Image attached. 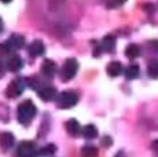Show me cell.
I'll return each mask as SVG.
<instances>
[{
	"label": "cell",
	"instance_id": "6da1fadb",
	"mask_svg": "<svg viewBox=\"0 0 158 157\" xmlns=\"http://www.w3.org/2000/svg\"><path fill=\"white\" fill-rule=\"evenodd\" d=\"M36 113H37V108L33 104L30 99H26L22 104H19L17 109V119L18 123H21L22 125H28L30 124L33 119H35Z\"/></svg>",
	"mask_w": 158,
	"mask_h": 157
},
{
	"label": "cell",
	"instance_id": "7a4b0ae2",
	"mask_svg": "<svg viewBox=\"0 0 158 157\" xmlns=\"http://www.w3.org/2000/svg\"><path fill=\"white\" fill-rule=\"evenodd\" d=\"M25 46V37L22 35H11V37L7 41L0 44V53L8 54L15 50H19Z\"/></svg>",
	"mask_w": 158,
	"mask_h": 157
},
{
	"label": "cell",
	"instance_id": "3957f363",
	"mask_svg": "<svg viewBox=\"0 0 158 157\" xmlns=\"http://www.w3.org/2000/svg\"><path fill=\"white\" fill-rule=\"evenodd\" d=\"M78 102V95L74 91H63L56 96L58 108L60 109H70Z\"/></svg>",
	"mask_w": 158,
	"mask_h": 157
},
{
	"label": "cell",
	"instance_id": "277c9868",
	"mask_svg": "<svg viewBox=\"0 0 158 157\" xmlns=\"http://www.w3.org/2000/svg\"><path fill=\"white\" fill-rule=\"evenodd\" d=\"M17 156L18 157H39L40 156V149H37L35 142L23 141L17 147Z\"/></svg>",
	"mask_w": 158,
	"mask_h": 157
},
{
	"label": "cell",
	"instance_id": "5b68a950",
	"mask_svg": "<svg viewBox=\"0 0 158 157\" xmlns=\"http://www.w3.org/2000/svg\"><path fill=\"white\" fill-rule=\"evenodd\" d=\"M77 70H78V62L74 58H69V59H66L62 66L60 77H62L63 81H69L77 74Z\"/></svg>",
	"mask_w": 158,
	"mask_h": 157
},
{
	"label": "cell",
	"instance_id": "8992f818",
	"mask_svg": "<svg viewBox=\"0 0 158 157\" xmlns=\"http://www.w3.org/2000/svg\"><path fill=\"white\" fill-rule=\"evenodd\" d=\"M25 90V81L22 78H14L10 84H8L7 90H6V95L8 98H17Z\"/></svg>",
	"mask_w": 158,
	"mask_h": 157
},
{
	"label": "cell",
	"instance_id": "52a82bcc",
	"mask_svg": "<svg viewBox=\"0 0 158 157\" xmlns=\"http://www.w3.org/2000/svg\"><path fill=\"white\" fill-rule=\"evenodd\" d=\"M37 94H39V96H40L41 99H43V101L50 102V101H52V99L56 98V90L54 88V87H51V86H43L37 91Z\"/></svg>",
	"mask_w": 158,
	"mask_h": 157
},
{
	"label": "cell",
	"instance_id": "ba28073f",
	"mask_svg": "<svg viewBox=\"0 0 158 157\" xmlns=\"http://www.w3.org/2000/svg\"><path fill=\"white\" fill-rule=\"evenodd\" d=\"M41 73H43L47 78H52L56 73L55 62L51 61V59H45V61L43 62V65H41Z\"/></svg>",
	"mask_w": 158,
	"mask_h": 157
},
{
	"label": "cell",
	"instance_id": "9c48e42d",
	"mask_svg": "<svg viewBox=\"0 0 158 157\" xmlns=\"http://www.w3.org/2000/svg\"><path fill=\"white\" fill-rule=\"evenodd\" d=\"M23 66V62H22V58L19 55H13L8 58V61L6 62V68L8 69L10 72H18L21 70Z\"/></svg>",
	"mask_w": 158,
	"mask_h": 157
},
{
	"label": "cell",
	"instance_id": "30bf717a",
	"mask_svg": "<svg viewBox=\"0 0 158 157\" xmlns=\"http://www.w3.org/2000/svg\"><path fill=\"white\" fill-rule=\"evenodd\" d=\"M66 131H68V134L72 135V137H78V135L83 132V129H81L80 123H78L77 120L70 119L66 121Z\"/></svg>",
	"mask_w": 158,
	"mask_h": 157
},
{
	"label": "cell",
	"instance_id": "8fae6325",
	"mask_svg": "<svg viewBox=\"0 0 158 157\" xmlns=\"http://www.w3.org/2000/svg\"><path fill=\"white\" fill-rule=\"evenodd\" d=\"M45 53V46L43 41L35 40L33 43H30L29 46V54L32 57H41Z\"/></svg>",
	"mask_w": 158,
	"mask_h": 157
},
{
	"label": "cell",
	"instance_id": "7c38bea8",
	"mask_svg": "<svg viewBox=\"0 0 158 157\" xmlns=\"http://www.w3.org/2000/svg\"><path fill=\"white\" fill-rule=\"evenodd\" d=\"M14 142H15V138L11 132H2L0 134V146H2L3 150L10 149L14 145Z\"/></svg>",
	"mask_w": 158,
	"mask_h": 157
},
{
	"label": "cell",
	"instance_id": "4fadbf2b",
	"mask_svg": "<svg viewBox=\"0 0 158 157\" xmlns=\"http://www.w3.org/2000/svg\"><path fill=\"white\" fill-rule=\"evenodd\" d=\"M102 50L106 53H114L115 50V37L113 35H107L102 40Z\"/></svg>",
	"mask_w": 158,
	"mask_h": 157
},
{
	"label": "cell",
	"instance_id": "5bb4252c",
	"mask_svg": "<svg viewBox=\"0 0 158 157\" xmlns=\"http://www.w3.org/2000/svg\"><path fill=\"white\" fill-rule=\"evenodd\" d=\"M106 70H107L109 76H111V77H117V76H120V74L123 73L124 69H123V65H121V62L113 61V62H110V63L107 65Z\"/></svg>",
	"mask_w": 158,
	"mask_h": 157
},
{
	"label": "cell",
	"instance_id": "9a60e30c",
	"mask_svg": "<svg viewBox=\"0 0 158 157\" xmlns=\"http://www.w3.org/2000/svg\"><path fill=\"white\" fill-rule=\"evenodd\" d=\"M125 55L131 59H135L140 55V47L138 44H129L128 47L125 48Z\"/></svg>",
	"mask_w": 158,
	"mask_h": 157
},
{
	"label": "cell",
	"instance_id": "2e32d148",
	"mask_svg": "<svg viewBox=\"0 0 158 157\" xmlns=\"http://www.w3.org/2000/svg\"><path fill=\"white\" fill-rule=\"evenodd\" d=\"M139 74H140V69H139L138 65H129L128 68L125 69V77L128 78V80L138 78Z\"/></svg>",
	"mask_w": 158,
	"mask_h": 157
},
{
	"label": "cell",
	"instance_id": "e0dca14e",
	"mask_svg": "<svg viewBox=\"0 0 158 157\" xmlns=\"http://www.w3.org/2000/svg\"><path fill=\"white\" fill-rule=\"evenodd\" d=\"M83 135H84V138H87V139H94V138L98 137V129H96L95 125L88 124L83 128Z\"/></svg>",
	"mask_w": 158,
	"mask_h": 157
},
{
	"label": "cell",
	"instance_id": "ac0fdd59",
	"mask_svg": "<svg viewBox=\"0 0 158 157\" xmlns=\"http://www.w3.org/2000/svg\"><path fill=\"white\" fill-rule=\"evenodd\" d=\"M98 156V149L91 145H85L81 147V157H96Z\"/></svg>",
	"mask_w": 158,
	"mask_h": 157
},
{
	"label": "cell",
	"instance_id": "d6986e66",
	"mask_svg": "<svg viewBox=\"0 0 158 157\" xmlns=\"http://www.w3.org/2000/svg\"><path fill=\"white\" fill-rule=\"evenodd\" d=\"M147 73L151 78H158V59H154V61L148 63Z\"/></svg>",
	"mask_w": 158,
	"mask_h": 157
},
{
	"label": "cell",
	"instance_id": "ffe728a7",
	"mask_svg": "<svg viewBox=\"0 0 158 157\" xmlns=\"http://www.w3.org/2000/svg\"><path fill=\"white\" fill-rule=\"evenodd\" d=\"M55 152H56V146H55V145L48 143V145H45L44 147H41V149H40V156H52Z\"/></svg>",
	"mask_w": 158,
	"mask_h": 157
},
{
	"label": "cell",
	"instance_id": "44dd1931",
	"mask_svg": "<svg viewBox=\"0 0 158 157\" xmlns=\"http://www.w3.org/2000/svg\"><path fill=\"white\" fill-rule=\"evenodd\" d=\"M125 2L127 0H103V3L107 8H117L120 6H123Z\"/></svg>",
	"mask_w": 158,
	"mask_h": 157
},
{
	"label": "cell",
	"instance_id": "7402d4cb",
	"mask_svg": "<svg viewBox=\"0 0 158 157\" xmlns=\"http://www.w3.org/2000/svg\"><path fill=\"white\" fill-rule=\"evenodd\" d=\"M8 114H10V112H8V109L4 106V105L0 104V119H2L3 121H7Z\"/></svg>",
	"mask_w": 158,
	"mask_h": 157
},
{
	"label": "cell",
	"instance_id": "603a6c76",
	"mask_svg": "<svg viewBox=\"0 0 158 157\" xmlns=\"http://www.w3.org/2000/svg\"><path fill=\"white\" fill-rule=\"evenodd\" d=\"M102 143H103V146H111L113 141H111L110 137H105V138H103V141H102Z\"/></svg>",
	"mask_w": 158,
	"mask_h": 157
},
{
	"label": "cell",
	"instance_id": "cb8c5ba5",
	"mask_svg": "<svg viewBox=\"0 0 158 157\" xmlns=\"http://www.w3.org/2000/svg\"><path fill=\"white\" fill-rule=\"evenodd\" d=\"M151 146H153L154 152H156L157 155H158V139H156V141H154V142H153V145H151Z\"/></svg>",
	"mask_w": 158,
	"mask_h": 157
},
{
	"label": "cell",
	"instance_id": "d4e9b609",
	"mask_svg": "<svg viewBox=\"0 0 158 157\" xmlns=\"http://www.w3.org/2000/svg\"><path fill=\"white\" fill-rule=\"evenodd\" d=\"M151 46H153V47H156V48H154V50H156V51H158V41L156 40V41H151Z\"/></svg>",
	"mask_w": 158,
	"mask_h": 157
},
{
	"label": "cell",
	"instance_id": "484cf974",
	"mask_svg": "<svg viewBox=\"0 0 158 157\" xmlns=\"http://www.w3.org/2000/svg\"><path fill=\"white\" fill-rule=\"evenodd\" d=\"M114 157H125V155H124V152H118Z\"/></svg>",
	"mask_w": 158,
	"mask_h": 157
},
{
	"label": "cell",
	"instance_id": "4316f807",
	"mask_svg": "<svg viewBox=\"0 0 158 157\" xmlns=\"http://www.w3.org/2000/svg\"><path fill=\"white\" fill-rule=\"evenodd\" d=\"M0 2H2V3H4V4H7V3H10L11 0H0Z\"/></svg>",
	"mask_w": 158,
	"mask_h": 157
},
{
	"label": "cell",
	"instance_id": "83f0119b",
	"mask_svg": "<svg viewBox=\"0 0 158 157\" xmlns=\"http://www.w3.org/2000/svg\"><path fill=\"white\" fill-rule=\"evenodd\" d=\"M3 31V25H0V32H2Z\"/></svg>",
	"mask_w": 158,
	"mask_h": 157
},
{
	"label": "cell",
	"instance_id": "f1b7e54d",
	"mask_svg": "<svg viewBox=\"0 0 158 157\" xmlns=\"http://www.w3.org/2000/svg\"><path fill=\"white\" fill-rule=\"evenodd\" d=\"M0 25H3V22H2V19H0Z\"/></svg>",
	"mask_w": 158,
	"mask_h": 157
}]
</instances>
